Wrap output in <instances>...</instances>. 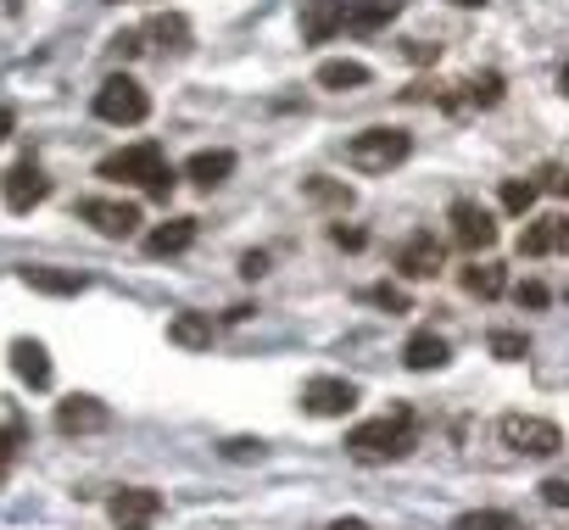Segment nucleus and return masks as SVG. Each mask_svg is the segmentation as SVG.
I'll list each match as a JSON object with an SVG mask.
<instances>
[{"label":"nucleus","instance_id":"obj_1","mask_svg":"<svg viewBox=\"0 0 569 530\" xmlns=\"http://www.w3.org/2000/svg\"><path fill=\"white\" fill-rule=\"evenodd\" d=\"M413 408H397L386 419H363L347 430V452L358 463H391V458H408L413 452Z\"/></svg>","mask_w":569,"mask_h":530},{"label":"nucleus","instance_id":"obj_2","mask_svg":"<svg viewBox=\"0 0 569 530\" xmlns=\"http://www.w3.org/2000/svg\"><path fill=\"white\" fill-rule=\"evenodd\" d=\"M408 151H413L408 129H363L347 140V162L358 173H391L397 162H408Z\"/></svg>","mask_w":569,"mask_h":530},{"label":"nucleus","instance_id":"obj_3","mask_svg":"<svg viewBox=\"0 0 569 530\" xmlns=\"http://www.w3.org/2000/svg\"><path fill=\"white\" fill-rule=\"evenodd\" d=\"M497 436L519 458H558L563 452V430L552 419H536V413H502L497 419Z\"/></svg>","mask_w":569,"mask_h":530},{"label":"nucleus","instance_id":"obj_4","mask_svg":"<svg viewBox=\"0 0 569 530\" xmlns=\"http://www.w3.org/2000/svg\"><path fill=\"white\" fill-rule=\"evenodd\" d=\"M146 112H151V96L129 79V73H112L101 90H96V118L101 123H146Z\"/></svg>","mask_w":569,"mask_h":530},{"label":"nucleus","instance_id":"obj_5","mask_svg":"<svg viewBox=\"0 0 569 530\" xmlns=\"http://www.w3.org/2000/svg\"><path fill=\"white\" fill-rule=\"evenodd\" d=\"M168 162H162V146L157 140H140V146H129V151H112V157H101V179H129V184H151L157 173H162Z\"/></svg>","mask_w":569,"mask_h":530},{"label":"nucleus","instance_id":"obj_6","mask_svg":"<svg viewBox=\"0 0 569 530\" xmlns=\"http://www.w3.org/2000/svg\"><path fill=\"white\" fill-rule=\"evenodd\" d=\"M352 408H358V386L341 374H319L302 386V413H313V419H341Z\"/></svg>","mask_w":569,"mask_h":530},{"label":"nucleus","instance_id":"obj_7","mask_svg":"<svg viewBox=\"0 0 569 530\" xmlns=\"http://www.w3.org/2000/svg\"><path fill=\"white\" fill-rule=\"evenodd\" d=\"M46 196H51V179L40 173V162H34V157L12 162V173L0 179V201H7V212H34Z\"/></svg>","mask_w":569,"mask_h":530},{"label":"nucleus","instance_id":"obj_8","mask_svg":"<svg viewBox=\"0 0 569 530\" xmlns=\"http://www.w3.org/2000/svg\"><path fill=\"white\" fill-rule=\"evenodd\" d=\"M447 223H452V240H458L463 251H491V246H497V218H491L480 201H452Z\"/></svg>","mask_w":569,"mask_h":530},{"label":"nucleus","instance_id":"obj_9","mask_svg":"<svg viewBox=\"0 0 569 530\" xmlns=\"http://www.w3.org/2000/svg\"><path fill=\"white\" fill-rule=\"evenodd\" d=\"M107 513H112L118 530H151L157 513H162V497H157L151 486H129V491H118V497L107 502Z\"/></svg>","mask_w":569,"mask_h":530},{"label":"nucleus","instance_id":"obj_10","mask_svg":"<svg viewBox=\"0 0 569 530\" xmlns=\"http://www.w3.org/2000/svg\"><path fill=\"white\" fill-rule=\"evenodd\" d=\"M84 223H96L101 234H112V240H129L134 229H140V207L134 201H112V196H90L84 207Z\"/></svg>","mask_w":569,"mask_h":530},{"label":"nucleus","instance_id":"obj_11","mask_svg":"<svg viewBox=\"0 0 569 530\" xmlns=\"http://www.w3.org/2000/svg\"><path fill=\"white\" fill-rule=\"evenodd\" d=\"M107 424H112V408L101 397H68V402H57V430L62 436H96Z\"/></svg>","mask_w":569,"mask_h":530},{"label":"nucleus","instance_id":"obj_12","mask_svg":"<svg viewBox=\"0 0 569 530\" xmlns=\"http://www.w3.org/2000/svg\"><path fill=\"white\" fill-rule=\"evenodd\" d=\"M397 269H402L408 280H436V274H441V240H436L430 229L408 234L402 251H397Z\"/></svg>","mask_w":569,"mask_h":530},{"label":"nucleus","instance_id":"obj_13","mask_svg":"<svg viewBox=\"0 0 569 530\" xmlns=\"http://www.w3.org/2000/svg\"><path fill=\"white\" fill-rule=\"evenodd\" d=\"M347 29V0H302V40L325 46Z\"/></svg>","mask_w":569,"mask_h":530},{"label":"nucleus","instance_id":"obj_14","mask_svg":"<svg viewBox=\"0 0 569 530\" xmlns=\"http://www.w3.org/2000/svg\"><path fill=\"white\" fill-rule=\"evenodd\" d=\"M18 280H23L29 291H40V297H79V291H90L84 274H73V269H46V262H29V269H18Z\"/></svg>","mask_w":569,"mask_h":530},{"label":"nucleus","instance_id":"obj_15","mask_svg":"<svg viewBox=\"0 0 569 530\" xmlns=\"http://www.w3.org/2000/svg\"><path fill=\"white\" fill-rule=\"evenodd\" d=\"M569 246V218L563 212H547V218H536L525 234H519V251L525 257H552V251H563Z\"/></svg>","mask_w":569,"mask_h":530},{"label":"nucleus","instance_id":"obj_16","mask_svg":"<svg viewBox=\"0 0 569 530\" xmlns=\"http://www.w3.org/2000/svg\"><path fill=\"white\" fill-rule=\"evenodd\" d=\"M12 369H18V380H23V386H34V391H46V386H51V352H46L40 341H29V336H18V341H12Z\"/></svg>","mask_w":569,"mask_h":530},{"label":"nucleus","instance_id":"obj_17","mask_svg":"<svg viewBox=\"0 0 569 530\" xmlns=\"http://www.w3.org/2000/svg\"><path fill=\"white\" fill-rule=\"evenodd\" d=\"M190 240H196V218H168L146 234V257H179L190 251Z\"/></svg>","mask_w":569,"mask_h":530},{"label":"nucleus","instance_id":"obj_18","mask_svg":"<svg viewBox=\"0 0 569 530\" xmlns=\"http://www.w3.org/2000/svg\"><path fill=\"white\" fill-rule=\"evenodd\" d=\"M447 341L436 336V330H419V336H408V347H402V363L413 369V374H430V369H447Z\"/></svg>","mask_w":569,"mask_h":530},{"label":"nucleus","instance_id":"obj_19","mask_svg":"<svg viewBox=\"0 0 569 530\" xmlns=\"http://www.w3.org/2000/svg\"><path fill=\"white\" fill-rule=\"evenodd\" d=\"M168 341L184 352H207L212 347V319L207 313H173L168 319Z\"/></svg>","mask_w":569,"mask_h":530},{"label":"nucleus","instance_id":"obj_20","mask_svg":"<svg viewBox=\"0 0 569 530\" xmlns=\"http://www.w3.org/2000/svg\"><path fill=\"white\" fill-rule=\"evenodd\" d=\"M229 173H234V151H196V157L184 162V179H196L201 190L223 184Z\"/></svg>","mask_w":569,"mask_h":530},{"label":"nucleus","instance_id":"obj_21","mask_svg":"<svg viewBox=\"0 0 569 530\" xmlns=\"http://www.w3.org/2000/svg\"><path fill=\"white\" fill-rule=\"evenodd\" d=\"M397 12H402V0H363V7H347V29L352 34H380Z\"/></svg>","mask_w":569,"mask_h":530},{"label":"nucleus","instance_id":"obj_22","mask_svg":"<svg viewBox=\"0 0 569 530\" xmlns=\"http://www.w3.org/2000/svg\"><path fill=\"white\" fill-rule=\"evenodd\" d=\"M458 280H463V291H469V297H486V302H491V297H502V286H508L497 262H469V269H463Z\"/></svg>","mask_w":569,"mask_h":530},{"label":"nucleus","instance_id":"obj_23","mask_svg":"<svg viewBox=\"0 0 569 530\" xmlns=\"http://www.w3.org/2000/svg\"><path fill=\"white\" fill-rule=\"evenodd\" d=\"M319 84H325V90H363V84H369V68H363V62L336 57V62H325V68H319Z\"/></svg>","mask_w":569,"mask_h":530},{"label":"nucleus","instance_id":"obj_24","mask_svg":"<svg viewBox=\"0 0 569 530\" xmlns=\"http://www.w3.org/2000/svg\"><path fill=\"white\" fill-rule=\"evenodd\" d=\"M452 530H525L513 513H497V508H475V513H458Z\"/></svg>","mask_w":569,"mask_h":530},{"label":"nucleus","instance_id":"obj_25","mask_svg":"<svg viewBox=\"0 0 569 530\" xmlns=\"http://www.w3.org/2000/svg\"><path fill=\"white\" fill-rule=\"evenodd\" d=\"M502 101V73H475L463 84V107H497Z\"/></svg>","mask_w":569,"mask_h":530},{"label":"nucleus","instance_id":"obj_26","mask_svg":"<svg viewBox=\"0 0 569 530\" xmlns=\"http://www.w3.org/2000/svg\"><path fill=\"white\" fill-rule=\"evenodd\" d=\"M536 196H541V190H536V179H502V207H508L513 218H519V212H530V207H536Z\"/></svg>","mask_w":569,"mask_h":530},{"label":"nucleus","instance_id":"obj_27","mask_svg":"<svg viewBox=\"0 0 569 530\" xmlns=\"http://www.w3.org/2000/svg\"><path fill=\"white\" fill-rule=\"evenodd\" d=\"M491 352H497L502 363H519V358H530V341H525L519 330H491Z\"/></svg>","mask_w":569,"mask_h":530},{"label":"nucleus","instance_id":"obj_28","mask_svg":"<svg viewBox=\"0 0 569 530\" xmlns=\"http://www.w3.org/2000/svg\"><path fill=\"white\" fill-rule=\"evenodd\" d=\"M151 34H157V40H168L173 51H184V40H190V23H184L179 12H168V18H151Z\"/></svg>","mask_w":569,"mask_h":530},{"label":"nucleus","instance_id":"obj_29","mask_svg":"<svg viewBox=\"0 0 569 530\" xmlns=\"http://www.w3.org/2000/svg\"><path fill=\"white\" fill-rule=\"evenodd\" d=\"M308 201H325V207H352V190L336 184V179H308Z\"/></svg>","mask_w":569,"mask_h":530},{"label":"nucleus","instance_id":"obj_30","mask_svg":"<svg viewBox=\"0 0 569 530\" xmlns=\"http://www.w3.org/2000/svg\"><path fill=\"white\" fill-rule=\"evenodd\" d=\"M369 302H375V308H386V313H413V297H408L402 286H391V280H386V286H375V291H369Z\"/></svg>","mask_w":569,"mask_h":530},{"label":"nucleus","instance_id":"obj_31","mask_svg":"<svg viewBox=\"0 0 569 530\" xmlns=\"http://www.w3.org/2000/svg\"><path fill=\"white\" fill-rule=\"evenodd\" d=\"M536 190H547V196H569V168L547 162V168L536 173Z\"/></svg>","mask_w":569,"mask_h":530},{"label":"nucleus","instance_id":"obj_32","mask_svg":"<svg viewBox=\"0 0 569 530\" xmlns=\"http://www.w3.org/2000/svg\"><path fill=\"white\" fill-rule=\"evenodd\" d=\"M513 302H519V308H547V286H541V280H525V286L513 291Z\"/></svg>","mask_w":569,"mask_h":530},{"label":"nucleus","instance_id":"obj_33","mask_svg":"<svg viewBox=\"0 0 569 530\" xmlns=\"http://www.w3.org/2000/svg\"><path fill=\"white\" fill-rule=\"evenodd\" d=\"M173 184H179V173H173V168H162V173L146 184V196H151V201H168V196H173Z\"/></svg>","mask_w":569,"mask_h":530},{"label":"nucleus","instance_id":"obj_34","mask_svg":"<svg viewBox=\"0 0 569 530\" xmlns=\"http://www.w3.org/2000/svg\"><path fill=\"white\" fill-rule=\"evenodd\" d=\"M541 502H552V508H569V480H541Z\"/></svg>","mask_w":569,"mask_h":530},{"label":"nucleus","instance_id":"obj_35","mask_svg":"<svg viewBox=\"0 0 569 530\" xmlns=\"http://www.w3.org/2000/svg\"><path fill=\"white\" fill-rule=\"evenodd\" d=\"M12 452H18V430H0V480L12 469Z\"/></svg>","mask_w":569,"mask_h":530},{"label":"nucleus","instance_id":"obj_36","mask_svg":"<svg viewBox=\"0 0 569 530\" xmlns=\"http://www.w3.org/2000/svg\"><path fill=\"white\" fill-rule=\"evenodd\" d=\"M240 274H246V280L268 274V257H262V251H246V257H240Z\"/></svg>","mask_w":569,"mask_h":530},{"label":"nucleus","instance_id":"obj_37","mask_svg":"<svg viewBox=\"0 0 569 530\" xmlns=\"http://www.w3.org/2000/svg\"><path fill=\"white\" fill-rule=\"evenodd\" d=\"M336 246L358 251V246H363V229H347V223H336Z\"/></svg>","mask_w":569,"mask_h":530},{"label":"nucleus","instance_id":"obj_38","mask_svg":"<svg viewBox=\"0 0 569 530\" xmlns=\"http://www.w3.org/2000/svg\"><path fill=\"white\" fill-rule=\"evenodd\" d=\"M112 51H118V57H140V34H118Z\"/></svg>","mask_w":569,"mask_h":530},{"label":"nucleus","instance_id":"obj_39","mask_svg":"<svg viewBox=\"0 0 569 530\" xmlns=\"http://www.w3.org/2000/svg\"><path fill=\"white\" fill-rule=\"evenodd\" d=\"M229 458H262V441H229Z\"/></svg>","mask_w":569,"mask_h":530},{"label":"nucleus","instance_id":"obj_40","mask_svg":"<svg viewBox=\"0 0 569 530\" xmlns=\"http://www.w3.org/2000/svg\"><path fill=\"white\" fill-rule=\"evenodd\" d=\"M330 530H375V524H369V519H336Z\"/></svg>","mask_w":569,"mask_h":530},{"label":"nucleus","instance_id":"obj_41","mask_svg":"<svg viewBox=\"0 0 569 530\" xmlns=\"http://www.w3.org/2000/svg\"><path fill=\"white\" fill-rule=\"evenodd\" d=\"M12 123H18V118H12V107H0V140L12 134Z\"/></svg>","mask_w":569,"mask_h":530},{"label":"nucleus","instance_id":"obj_42","mask_svg":"<svg viewBox=\"0 0 569 530\" xmlns=\"http://www.w3.org/2000/svg\"><path fill=\"white\" fill-rule=\"evenodd\" d=\"M558 90H563V96H569V62H563V68H558Z\"/></svg>","mask_w":569,"mask_h":530},{"label":"nucleus","instance_id":"obj_43","mask_svg":"<svg viewBox=\"0 0 569 530\" xmlns=\"http://www.w3.org/2000/svg\"><path fill=\"white\" fill-rule=\"evenodd\" d=\"M452 7H463V12H475V7H486V0H452Z\"/></svg>","mask_w":569,"mask_h":530}]
</instances>
